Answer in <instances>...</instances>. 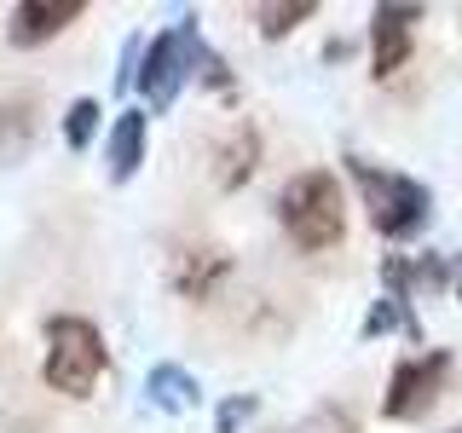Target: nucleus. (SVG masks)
<instances>
[{"label": "nucleus", "instance_id": "1", "mask_svg": "<svg viewBox=\"0 0 462 433\" xmlns=\"http://www.w3.org/2000/svg\"><path fill=\"white\" fill-rule=\"evenodd\" d=\"M278 220H283V231H289V237H295L307 254L336 249V243H341V231H346L336 173H324V168L295 173V180L283 185V197H278Z\"/></svg>", "mask_w": 462, "mask_h": 433}, {"label": "nucleus", "instance_id": "2", "mask_svg": "<svg viewBox=\"0 0 462 433\" xmlns=\"http://www.w3.org/2000/svg\"><path fill=\"white\" fill-rule=\"evenodd\" d=\"M346 162H353V180H358V191H365L370 226L382 231V237H416V231L428 226V214H433L428 185L404 180V173H387V168L365 162V156H346Z\"/></svg>", "mask_w": 462, "mask_h": 433}, {"label": "nucleus", "instance_id": "3", "mask_svg": "<svg viewBox=\"0 0 462 433\" xmlns=\"http://www.w3.org/2000/svg\"><path fill=\"white\" fill-rule=\"evenodd\" d=\"M105 375V336L87 318H52L47 324V382L69 399H87Z\"/></svg>", "mask_w": 462, "mask_h": 433}, {"label": "nucleus", "instance_id": "4", "mask_svg": "<svg viewBox=\"0 0 462 433\" xmlns=\"http://www.w3.org/2000/svg\"><path fill=\"white\" fill-rule=\"evenodd\" d=\"M197 47H202L197 18H180L168 35L151 41V52H144V64H139V76H134L139 93L151 98V110H168L173 98H180V87L191 81V69H197Z\"/></svg>", "mask_w": 462, "mask_h": 433}, {"label": "nucleus", "instance_id": "5", "mask_svg": "<svg viewBox=\"0 0 462 433\" xmlns=\"http://www.w3.org/2000/svg\"><path fill=\"white\" fill-rule=\"evenodd\" d=\"M451 387V353H422V358H404L387 382L382 416L387 422H422V416L439 404V393Z\"/></svg>", "mask_w": 462, "mask_h": 433}, {"label": "nucleus", "instance_id": "6", "mask_svg": "<svg viewBox=\"0 0 462 433\" xmlns=\"http://www.w3.org/2000/svg\"><path fill=\"white\" fill-rule=\"evenodd\" d=\"M422 18V6H375L370 18V41H375V76H399L411 58V29Z\"/></svg>", "mask_w": 462, "mask_h": 433}, {"label": "nucleus", "instance_id": "7", "mask_svg": "<svg viewBox=\"0 0 462 433\" xmlns=\"http://www.w3.org/2000/svg\"><path fill=\"white\" fill-rule=\"evenodd\" d=\"M76 18H81V0H18L6 35H12V47H41V41H52Z\"/></svg>", "mask_w": 462, "mask_h": 433}, {"label": "nucleus", "instance_id": "8", "mask_svg": "<svg viewBox=\"0 0 462 433\" xmlns=\"http://www.w3.org/2000/svg\"><path fill=\"white\" fill-rule=\"evenodd\" d=\"M105 162H110V180H134V168L144 162V110H122L110 127V144H105Z\"/></svg>", "mask_w": 462, "mask_h": 433}, {"label": "nucleus", "instance_id": "9", "mask_svg": "<svg viewBox=\"0 0 462 433\" xmlns=\"http://www.w3.org/2000/svg\"><path fill=\"white\" fill-rule=\"evenodd\" d=\"M226 272H231V260L220 249H191V254H180V266H173V289L191 295V300H208Z\"/></svg>", "mask_w": 462, "mask_h": 433}, {"label": "nucleus", "instance_id": "10", "mask_svg": "<svg viewBox=\"0 0 462 433\" xmlns=\"http://www.w3.org/2000/svg\"><path fill=\"white\" fill-rule=\"evenodd\" d=\"M197 375L191 370H180V364H156L151 375H144V399L156 404V410H191L197 404Z\"/></svg>", "mask_w": 462, "mask_h": 433}, {"label": "nucleus", "instance_id": "11", "mask_svg": "<svg viewBox=\"0 0 462 433\" xmlns=\"http://www.w3.org/2000/svg\"><path fill=\"white\" fill-rule=\"evenodd\" d=\"M254 156H260V134L254 127H231L226 144H220V185L226 191H237V185L254 173Z\"/></svg>", "mask_w": 462, "mask_h": 433}, {"label": "nucleus", "instance_id": "12", "mask_svg": "<svg viewBox=\"0 0 462 433\" xmlns=\"http://www.w3.org/2000/svg\"><path fill=\"white\" fill-rule=\"evenodd\" d=\"M29 134H35V105L29 98H6L0 105V156H18Z\"/></svg>", "mask_w": 462, "mask_h": 433}, {"label": "nucleus", "instance_id": "13", "mask_svg": "<svg viewBox=\"0 0 462 433\" xmlns=\"http://www.w3.org/2000/svg\"><path fill=\"white\" fill-rule=\"evenodd\" d=\"M387 329H404V336H422L416 329V312H411V300H399V295H382L370 307V318H365V336H387Z\"/></svg>", "mask_w": 462, "mask_h": 433}, {"label": "nucleus", "instance_id": "14", "mask_svg": "<svg viewBox=\"0 0 462 433\" xmlns=\"http://www.w3.org/2000/svg\"><path fill=\"white\" fill-rule=\"evenodd\" d=\"M312 12H318L312 0H289V6H260V35H266V41H283L289 29L307 23Z\"/></svg>", "mask_w": 462, "mask_h": 433}, {"label": "nucleus", "instance_id": "15", "mask_svg": "<svg viewBox=\"0 0 462 433\" xmlns=\"http://www.w3.org/2000/svg\"><path fill=\"white\" fill-rule=\"evenodd\" d=\"M93 134H98V105H93V98H76V105H69V115H64L69 151H87V144H93Z\"/></svg>", "mask_w": 462, "mask_h": 433}, {"label": "nucleus", "instance_id": "16", "mask_svg": "<svg viewBox=\"0 0 462 433\" xmlns=\"http://www.w3.org/2000/svg\"><path fill=\"white\" fill-rule=\"evenodd\" d=\"M295 433H358V422L346 410H318V416H307Z\"/></svg>", "mask_w": 462, "mask_h": 433}, {"label": "nucleus", "instance_id": "17", "mask_svg": "<svg viewBox=\"0 0 462 433\" xmlns=\"http://www.w3.org/2000/svg\"><path fill=\"white\" fill-rule=\"evenodd\" d=\"M445 278H451V272H445L439 254H428V260H416V266H411V289H445Z\"/></svg>", "mask_w": 462, "mask_h": 433}, {"label": "nucleus", "instance_id": "18", "mask_svg": "<svg viewBox=\"0 0 462 433\" xmlns=\"http://www.w3.org/2000/svg\"><path fill=\"white\" fill-rule=\"evenodd\" d=\"M197 76L208 81L214 93H231V76H226V64H220V58H214L208 47H197Z\"/></svg>", "mask_w": 462, "mask_h": 433}, {"label": "nucleus", "instance_id": "19", "mask_svg": "<svg viewBox=\"0 0 462 433\" xmlns=\"http://www.w3.org/2000/svg\"><path fill=\"white\" fill-rule=\"evenodd\" d=\"M249 416H254V399H249V393H243V399H226V404H220V433H237Z\"/></svg>", "mask_w": 462, "mask_h": 433}, {"label": "nucleus", "instance_id": "20", "mask_svg": "<svg viewBox=\"0 0 462 433\" xmlns=\"http://www.w3.org/2000/svg\"><path fill=\"white\" fill-rule=\"evenodd\" d=\"M457 295H462V272H457Z\"/></svg>", "mask_w": 462, "mask_h": 433}, {"label": "nucleus", "instance_id": "21", "mask_svg": "<svg viewBox=\"0 0 462 433\" xmlns=\"http://www.w3.org/2000/svg\"><path fill=\"white\" fill-rule=\"evenodd\" d=\"M451 433H462V428H451Z\"/></svg>", "mask_w": 462, "mask_h": 433}]
</instances>
